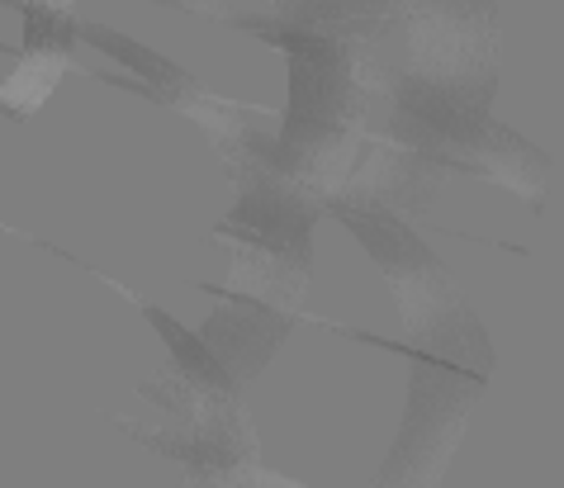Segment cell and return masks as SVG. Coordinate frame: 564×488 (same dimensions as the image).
<instances>
[{"instance_id": "obj_1", "label": "cell", "mask_w": 564, "mask_h": 488, "mask_svg": "<svg viewBox=\"0 0 564 488\" xmlns=\"http://www.w3.org/2000/svg\"><path fill=\"white\" fill-rule=\"evenodd\" d=\"M479 389H484V370L460 366V360H446V356L413 351L409 413H403L399 441L389 451V465L380 469L375 488H436L442 484Z\"/></svg>"}, {"instance_id": "obj_2", "label": "cell", "mask_w": 564, "mask_h": 488, "mask_svg": "<svg viewBox=\"0 0 564 488\" xmlns=\"http://www.w3.org/2000/svg\"><path fill=\"white\" fill-rule=\"evenodd\" d=\"M238 185H242L238 204L228 209L214 238L271 251V257L294 261V265H308L313 228H318V209L308 204V195L300 185H290L285 176H271L261 166H242Z\"/></svg>"}, {"instance_id": "obj_3", "label": "cell", "mask_w": 564, "mask_h": 488, "mask_svg": "<svg viewBox=\"0 0 564 488\" xmlns=\"http://www.w3.org/2000/svg\"><path fill=\"white\" fill-rule=\"evenodd\" d=\"M290 337V318L275 313L261 299L247 294H228L224 308L209 313V323L199 327V341L214 351V360L224 366V375L232 380V389L247 384L252 375L280 351V341Z\"/></svg>"}, {"instance_id": "obj_4", "label": "cell", "mask_w": 564, "mask_h": 488, "mask_svg": "<svg viewBox=\"0 0 564 488\" xmlns=\"http://www.w3.org/2000/svg\"><path fill=\"white\" fill-rule=\"evenodd\" d=\"M341 224L351 228V238L370 251L375 261L384 265V280H394V275H417V271H436V261L427 247H422L417 232L403 224L399 214H389L380 209V204H360V199H333L327 204Z\"/></svg>"}, {"instance_id": "obj_5", "label": "cell", "mask_w": 564, "mask_h": 488, "mask_svg": "<svg viewBox=\"0 0 564 488\" xmlns=\"http://www.w3.org/2000/svg\"><path fill=\"white\" fill-rule=\"evenodd\" d=\"M76 39L96 43L100 53H109L115 62H123V67H133L138 76H148V86H152L162 100H171V96H176V90L191 86V76H185V72L176 67V62L156 57L152 48H143V43H133V39L115 34V29H105V24H76Z\"/></svg>"}, {"instance_id": "obj_6", "label": "cell", "mask_w": 564, "mask_h": 488, "mask_svg": "<svg viewBox=\"0 0 564 488\" xmlns=\"http://www.w3.org/2000/svg\"><path fill=\"white\" fill-rule=\"evenodd\" d=\"M143 318L166 337V346H171V366H176L185 380L205 384V389H214V393H232V380L224 375V366L214 360L209 346L199 341V333H191V327L176 323L166 308H156V304H143Z\"/></svg>"}, {"instance_id": "obj_7", "label": "cell", "mask_w": 564, "mask_h": 488, "mask_svg": "<svg viewBox=\"0 0 564 488\" xmlns=\"http://www.w3.org/2000/svg\"><path fill=\"white\" fill-rule=\"evenodd\" d=\"M62 72H67V53H24L14 76L0 86V109L10 119H29L57 90Z\"/></svg>"}, {"instance_id": "obj_8", "label": "cell", "mask_w": 564, "mask_h": 488, "mask_svg": "<svg viewBox=\"0 0 564 488\" xmlns=\"http://www.w3.org/2000/svg\"><path fill=\"white\" fill-rule=\"evenodd\" d=\"M257 488H308V484L285 479V475H257Z\"/></svg>"}, {"instance_id": "obj_9", "label": "cell", "mask_w": 564, "mask_h": 488, "mask_svg": "<svg viewBox=\"0 0 564 488\" xmlns=\"http://www.w3.org/2000/svg\"><path fill=\"white\" fill-rule=\"evenodd\" d=\"M39 6H53V10H72V0H39Z\"/></svg>"}, {"instance_id": "obj_10", "label": "cell", "mask_w": 564, "mask_h": 488, "mask_svg": "<svg viewBox=\"0 0 564 488\" xmlns=\"http://www.w3.org/2000/svg\"><path fill=\"white\" fill-rule=\"evenodd\" d=\"M185 488H205V479H195V484H185Z\"/></svg>"}]
</instances>
